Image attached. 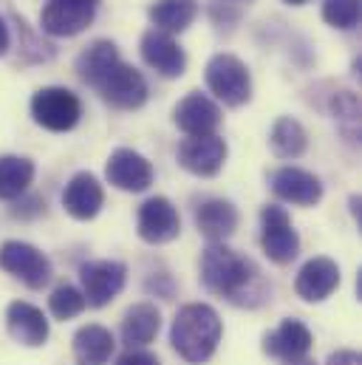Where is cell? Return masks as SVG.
Segmentation results:
<instances>
[{"label":"cell","mask_w":362,"mask_h":365,"mask_svg":"<svg viewBox=\"0 0 362 365\" xmlns=\"http://www.w3.org/2000/svg\"><path fill=\"white\" fill-rule=\"evenodd\" d=\"M221 331H224V326L212 306L187 303L184 309H179V314L173 320L170 343L187 363H207L221 343Z\"/></svg>","instance_id":"6da1fadb"},{"label":"cell","mask_w":362,"mask_h":365,"mask_svg":"<svg viewBox=\"0 0 362 365\" xmlns=\"http://www.w3.org/2000/svg\"><path fill=\"white\" fill-rule=\"evenodd\" d=\"M255 264L241 258L235 250L224 247V244H210L201 252V283L221 297L235 300L244 289H249V283L255 280Z\"/></svg>","instance_id":"7a4b0ae2"},{"label":"cell","mask_w":362,"mask_h":365,"mask_svg":"<svg viewBox=\"0 0 362 365\" xmlns=\"http://www.w3.org/2000/svg\"><path fill=\"white\" fill-rule=\"evenodd\" d=\"M204 77H207V88L229 108H241L252 99L249 68L235 54H215L207 63Z\"/></svg>","instance_id":"3957f363"},{"label":"cell","mask_w":362,"mask_h":365,"mask_svg":"<svg viewBox=\"0 0 362 365\" xmlns=\"http://www.w3.org/2000/svg\"><path fill=\"white\" fill-rule=\"evenodd\" d=\"M31 116L40 128H46L51 133H66V130L77 128V122L83 116V102L74 91L60 88V86L40 88L31 96Z\"/></svg>","instance_id":"277c9868"},{"label":"cell","mask_w":362,"mask_h":365,"mask_svg":"<svg viewBox=\"0 0 362 365\" xmlns=\"http://www.w3.org/2000/svg\"><path fill=\"white\" fill-rule=\"evenodd\" d=\"M261 247L272 264L286 267L300 252V235L291 227V218L283 207L267 204L261 210Z\"/></svg>","instance_id":"5b68a950"},{"label":"cell","mask_w":362,"mask_h":365,"mask_svg":"<svg viewBox=\"0 0 362 365\" xmlns=\"http://www.w3.org/2000/svg\"><path fill=\"white\" fill-rule=\"evenodd\" d=\"M102 0H48L40 14V26L51 37H77L96 17Z\"/></svg>","instance_id":"8992f818"},{"label":"cell","mask_w":362,"mask_h":365,"mask_svg":"<svg viewBox=\"0 0 362 365\" xmlns=\"http://www.w3.org/2000/svg\"><path fill=\"white\" fill-rule=\"evenodd\" d=\"M0 269L23 280L29 289H43L51 280V261L26 241H6L0 247Z\"/></svg>","instance_id":"52a82bcc"},{"label":"cell","mask_w":362,"mask_h":365,"mask_svg":"<svg viewBox=\"0 0 362 365\" xmlns=\"http://www.w3.org/2000/svg\"><path fill=\"white\" fill-rule=\"evenodd\" d=\"M99 96L119 110H136L148 102V80L142 77V71H136L133 66H128L125 60H119L110 74L96 86Z\"/></svg>","instance_id":"ba28073f"},{"label":"cell","mask_w":362,"mask_h":365,"mask_svg":"<svg viewBox=\"0 0 362 365\" xmlns=\"http://www.w3.org/2000/svg\"><path fill=\"white\" fill-rule=\"evenodd\" d=\"M80 280H83L86 306L102 309L125 289L128 267L122 261H88L80 267Z\"/></svg>","instance_id":"9c48e42d"},{"label":"cell","mask_w":362,"mask_h":365,"mask_svg":"<svg viewBox=\"0 0 362 365\" xmlns=\"http://www.w3.org/2000/svg\"><path fill=\"white\" fill-rule=\"evenodd\" d=\"M227 162V142L218 133L210 136H187L179 145V165L201 179L215 176Z\"/></svg>","instance_id":"30bf717a"},{"label":"cell","mask_w":362,"mask_h":365,"mask_svg":"<svg viewBox=\"0 0 362 365\" xmlns=\"http://www.w3.org/2000/svg\"><path fill=\"white\" fill-rule=\"evenodd\" d=\"M181 232L179 210L170 198L153 195L139 207V238L145 244H170Z\"/></svg>","instance_id":"8fae6325"},{"label":"cell","mask_w":362,"mask_h":365,"mask_svg":"<svg viewBox=\"0 0 362 365\" xmlns=\"http://www.w3.org/2000/svg\"><path fill=\"white\" fill-rule=\"evenodd\" d=\"M142 60L162 77L167 80H176L184 74L187 68V54L184 48L179 46V40L173 34H165L159 29H148L142 34Z\"/></svg>","instance_id":"7c38bea8"},{"label":"cell","mask_w":362,"mask_h":365,"mask_svg":"<svg viewBox=\"0 0 362 365\" xmlns=\"http://www.w3.org/2000/svg\"><path fill=\"white\" fill-rule=\"evenodd\" d=\"M105 176L116 190L145 192L153 184V165L130 148H116L105 165Z\"/></svg>","instance_id":"4fadbf2b"},{"label":"cell","mask_w":362,"mask_h":365,"mask_svg":"<svg viewBox=\"0 0 362 365\" xmlns=\"http://www.w3.org/2000/svg\"><path fill=\"white\" fill-rule=\"evenodd\" d=\"M173 122L187 136H210L221 125V108L201 91H190L176 105Z\"/></svg>","instance_id":"5bb4252c"},{"label":"cell","mask_w":362,"mask_h":365,"mask_svg":"<svg viewBox=\"0 0 362 365\" xmlns=\"http://www.w3.org/2000/svg\"><path fill=\"white\" fill-rule=\"evenodd\" d=\"M272 192L286 201V204H297V207H314L323 198V182L300 168H280L272 173Z\"/></svg>","instance_id":"9a60e30c"},{"label":"cell","mask_w":362,"mask_h":365,"mask_svg":"<svg viewBox=\"0 0 362 365\" xmlns=\"http://www.w3.org/2000/svg\"><path fill=\"white\" fill-rule=\"evenodd\" d=\"M337 286H340V267L331 258L306 261L294 280V292L309 303H320V300L331 297Z\"/></svg>","instance_id":"2e32d148"},{"label":"cell","mask_w":362,"mask_h":365,"mask_svg":"<svg viewBox=\"0 0 362 365\" xmlns=\"http://www.w3.org/2000/svg\"><path fill=\"white\" fill-rule=\"evenodd\" d=\"M102 204H105V190L93 173H77L63 190V207L77 221L96 218Z\"/></svg>","instance_id":"e0dca14e"},{"label":"cell","mask_w":362,"mask_h":365,"mask_svg":"<svg viewBox=\"0 0 362 365\" xmlns=\"http://www.w3.org/2000/svg\"><path fill=\"white\" fill-rule=\"evenodd\" d=\"M311 349V331L306 329V323L300 320H283L274 331H269L264 337V351L274 357V360H283V363H294V360H303Z\"/></svg>","instance_id":"ac0fdd59"},{"label":"cell","mask_w":362,"mask_h":365,"mask_svg":"<svg viewBox=\"0 0 362 365\" xmlns=\"http://www.w3.org/2000/svg\"><path fill=\"white\" fill-rule=\"evenodd\" d=\"M6 326H9V334L20 343V346H29V349H37L48 340V320L46 314L31 306V303H23V300H14L9 309H6Z\"/></svg>","instance_id":"d6986e66"},{"label":"cell","mask_w":362,"mask_h":365,"mask_svg":"<svg viewBox=\"0 0 362 365\" xmlns=\"http://www.w3.org/2000/svg\"><path fill=\"white\" fill-rule=\"evenodd\" d=\"M195 227L210 244H224L238 230V210L224 198H207L195 207Z\"/></svg>","instance_id":"ffe728a7"},{"label":"cell","mask_w":362,"mask_h":365,"mask_svg":"<svg viewBox=\"0 0 362 365\" xmlns=\"http://www.w3.org/2000/svg\"><path fill=\"white\" fill-rule=\"evenodd\" d=\"M119 60H122V57H119V48H116L110 40H93L90 46H86V48L80 51L74 68H77V77H80L86 86L96 88V86L110 74V68H113Z\"/></svg>","instance_id":"44dd1931"},{"label":"cell","mask_w":362,"mask_h":365,"mask_svg":"<svg viewBox=\"0 0 362 365\" xmlns=\"http://www.w3.org/2000/svg\"><path fill=\"white\" fill-rule=\"evenodd\" d=\"M159 329H162V314H159V309L153 303H136L122 317V340L130 349L153 343Z\"/></svg>","instance_id":"7402d4cb"},{"label":"cell","mask_w":362,"mask_h":365,"mask_svg":"<svg viewBox=\"0 0 362 365\" xmlns=\"http://www.w3.org/2000/svg\"><path fill=\"white\" fill-rule=\"evenodd\" d=\"M113 334L105 326L90 323L74 334V360L77 365H105L113 354Z\"/></svg>","instance_id":"603a6c76"},{"label":"cell","mask_w":362,"mask_h":365,"mask_svg":"<svg viewBox=\"0 0 362 365\" xmlns=\"http://www.w3.org/2000/svg\"><path fill=\"white\" fill-rule=\"evenodd\" d=\"M148 17H150L153 29H159L165 34H181L198 17V3L195 0H156L148 9Z\"/></svg>","instance_id":"cb8c5ba5"},{"label":"cell","mask_w":362,"mask_h":365,"mask_svg":"<svg viewBox=\"0 0 362 365\" xmlns=\"http://www.w3.org/2000/svg\"><path fill=\"white\" fill-rule=\"evenodd\" d=\"M269 145H272V153L277 159H297L306 153L309 148V133L306 128L291 119V116H280L274 125H272V133H269Z\"/></svg>","instance_id":"d4e9b609"},{"label":"cell","mask_w":362,"mask_h":365,"mask_svg":"<svg viewBox=\"0 0 362 365\" xmlns=\"http://www.w3.org/2000/svg\"><path fill=\"white\" fill-rule=\"evenodd\" d=\"M34 179V162L26 156H0V198H20Z\"/></svg>","instance_id":"484cf974"},{"label":"cell","mask_w":362,"mask_h":365,"mask_svg":"<svg viewBox=\"0 0 362 365\" xmlns=\"http://www.w3.org/2000/svg\"><path fill=\"white\" fill-rule=\"evenodd\" d=\"M362 14V0H323V20L334 29H357Z\"/></svg>","instance_id":"4316f807"},{"label":"cell","mask_w":362,"mask_h":365,"mask_svg":"<svg viewBox=\"0 0 362 365\" xmlns=\"http://www.w3.org/2000/svg\"><path fill=\"white\" fill-rule=\"evenodd\" d=\"M48 309H51V314H54L57 320H71V317H77V314L86 309V297H83V292H80L77 286L63 283V286H57V289L51 292Z\"/></svg>","instance_id":"83f0119b"},{"label":"cell","mask_w":362,"mask_h":365,"mask_svg":"<svg viewBox=\"0 0 362 365\" xmlns=\"http://www.w3.org/2000/svg\"><path fill=\"white\" fill-rule=\"evenodd\" d=\"M116 365H162L159 363V357L156 354H150V351H142V349H130L128 354H122Z\"/></svg>","instance_id":"f1b7e54d"},{"label":"cell","mask_w":362,"mask_h":365,"mask_svg":"<svg viewBox=\"0 0 362 365\" xmlns=\"http://www.w3.org/2000/svg\"><path fill=\"white\" fill-rule=\"evenodd\" d=\"M326 365H362V357L357 351H334Z\"/></svg>","instance_id":"f546056e"},{"label":"cell","mask_w":362,"mask_h":365,"mask_svg":"<svg viewBox=\"0 0 362 365\" xmlns=\"http://www.w3.org/2000/svg\"><path fill=\"white\" fill-rule=\"evenodd\" d=\"M9 46H11V34H9V26H6V20L0 17V57L9 51Z\"/></svg>","instance_id":"4dcf8cb0"},{"label":"cell","mask_w":362,"mask_h":365,"mask_svg":"<svg viewBox=\"0 0 362 365\" xmlns=\"http://www.w3.org/2000/svg\"><path fill=\"white\" fill-rule=\"evenodd\" d=\"M351 212H354V218H360V198L357 195L351 198Z\"/></svg>","instance_id":"1f68e13d"},{"label":"cell","mask_w":362,"mask_h":365,"mask_svg":"<svg viewBox=\"0 0 362 365\" xmlns=\"http://www.w3.org/2000/svg\"><path fill=\"white\" fill-rule=\"evenodd\" d=\"M283 3H289V6H303V3H309V0H283Z\"/></svg>","instance_id":"d6a6232c"},{"label":"cell","mask_w":362,"mask_h":365,"mask_svg":"<svg viewBox=\"0 0 362 365\" xmlns=\"http://www.w3.org/2000/svg\"><path fill=\"white\" fill-rule=\"evenodd\" d=\"M289 365H314V363H309V360L303 357V360H294V363H289Z\"/></svg>","instance_id":"836d02e7"}]
</instances>
